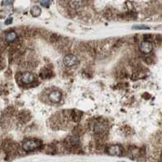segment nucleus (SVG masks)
<instances>
[{
    "label": "nucleus",
    "mask_w": 162,
    "mask_h": 162,
    "mask_svg": "<svg viewBox=\"0 0 162 162\" xmlns=\"http://www.w3.org/2000/svg\"><path fill=\"white\" fill-rule=\"evenodd\" d=\"M42 144V143L39 140L36 139H29L26 140L22 143V148L25 150V152H32L34 150L37 149Z\"/></svg>",
    "instance_id": "1"
},
{
    "label": "nucleus",
    "mask_w": 162,
    "mask_h": 162,
    "mask_svg": "<svg viewBox=\"0 0 162 162\" xmlns=\"http://www.w3.org/2000/svg\"><path fill=\"white\" fill-rule=\"evenodd\" d=\"M124 132H125V134H131V130H132V129L130 128V127H128V126H125V127H124Z\"/></svg>",
    "instance_id": "22"
},
{
    "label": "nucleus",
    "mask_w": 162,
    "mask_h": 162,
    "mask_svg": "<svg viewBox=\"0 0 162 162\" xmlns=\"http://www.w3.org/2000/svg\"><path fill=\"white\" fill-rule=\"evenodd\" d=\"M107 152L111 156H120L122 154V148L120 145H112L108 147Z\"/></svg>",
    "instance_id": "5"
},
{
    "label": "nucleus",
    "mask_w": 162,
    "mask_h": 162,
    "mask_svg": "<svg viewBox=\"0 0 162 162\" xmlns=\"http://www.w3.org/2000/svg\"><path fill=\"white\" fill-rule=\"evenodd\" d=\"M13 0H3L2 2V5L3 6H8V5H10L12 3Z\"/></svg>",
    "instance_id": "21"
},
{
    "label": "nucleus",
    "mask_w": 162,
    "mask_h": 162,
    "mask_svg": "<svg viewBox=\"0 0 162 162\" xmlns=\"http://www.w3.org/2000/svg\"><path fill=\"white\" fill-rule=\"evenodd\" d=\"M53 72L48 68H43L39 72V77L42 79H50L53 77Z\"/></svg>",
    "instance_id": "9"
},
{
    "label": "nucleus",
    "mask_w": 162,
    "mask_h": 162,
    "mask_svg": "<svg viewBox=\"0 0 162 162\" xmlns=\"http://www.w3.org/2000/svg\"><path fill=\"white\" fill-rule=\"evenodd\" d=\"M60 36H59L56 33H51L50 37H49V41H50L52 44H58L59 42L60 41Z\"/></svg>",
    "instance_id": "14"
},
{
    "label": "nucleus",
    "mask_w": 162,
    "mask_h": 162,
    "mask_svg": "<svg viewBox=\"0 0 162 162\" xmlns=\"http://www.w3.org/2000/svg\"><path fill=\"white\" fill-rule=\"evenodd\" d=\"M152 48H153L152 44V42H150L143 41L139 45V49L144 54H149V53H151L152 51Z\"/></svg>",
    "instance_id": "6"
},
{
    "label": "nucleus",
    "mask_w": 162,
    "mask_h": 162,
    "mask_svg": "<svg viewBox=\"0 0 162 162\" xmlns=\"http://www.w3.org/2000/svg\"><path fill=\"white\" fill-rule=\"evenodd\" d=\"M107 130H108V127L104 122L98 121L94 125V132L97 135H100V136L104 135L107 132Z\"/></svg>",
    "instance_id": "3"
},
{
    "label": "nucleus",
    "mask_w": 162,
    "mask_h": 162,
    "mask_svg": "<svg viewBox=\"0 0 162 162\" xmlns=\"http://www.w3.org/2000/svg\"><path fill=\"white\" fill-rule=\"evenodd\" d=\"M156 44H161V36L159 34L158 36L156 37Z\"/></svg>",
    "instance_id": "23"
},
{
    "label": "nucleus",
    "mask_w": 162,
    "mask_h": 162,
    "mask_svg": "<svg viewBox=\"0 0 162 162\" xmlns=\"http://www.w3.org/2000/svg\"><path fill=\"white\" fill-rule=\"evenodd\" d=\"M143 39L146 42H152V34H144L143 35Z\"/></svg>",
    "instance_id": "15"
},
{
    "label": "nucleus",
    "mask_w": 162,
    "mask_h": 162,
    "mask_svg": "<svg viewBox=\"0 0 162 162\" xmlns=\"http://www.w3.org/2000/svg\"><path fill=\"white\" fill-rule=\"evenodd\" d=\"M144 61H145V63H147V64H151L153 63V59L152 58L151 56H145Z\"/></svg>",
    "instance_id": "16"
},
{
    "label": "nucleus",
    "mask_w": 162,
    "mask_h": 162,
    "mask_svg": "<svg viewBox=\"0 0 162 162\" xmlns=\"http://www.w3.org/2000/svg\"><path fill=\"white\" fill-rule=\"evenodd\" d=\"M17 118H18V120L22 123V124H25L27 122H29V120H31V114L29 111H21V112L18 113L17 115Z\"/></svg>",
    "instance_id": "4"
},
{
    "label": "nucleus",
    "mask_w": 162,
    "mask_h": 162,
    "mask_svg": "<svg viewBox=\"0 0 162 162\" xmlns=\"http://www.w3.org/2000/svg\"><path fill=\"white\" fill-rule=\"evenodd\" d=\"M17 34L16 32L14 31H11L6 34L5 36V40L7 42H13L17 40Z\"/></svg>",
    "instance_id": "12"
},
{
    "label": "nucleus",
    "mask_w": 162,
    "mask_h": 162,
    "mask_svg": "<svg viewBox=\"0 0 162 162\" xmlns=\"http://www.w3.org/2000/svg\"><path fill=\"white\" fill-rule=\"evenodd\" d=\"M7 112H8V115H13L15 112H16V109L14 108H8V109H7Z\"/></svg>",
    "instance_id": "20"
},
{
    "label": "nucleus",
    "mask_w": 162,
    "mask_h": 162,
    "mask_svg": "<svg viewBox=\"0 0 162 162\" xmlns=\"http://www.w3.org/2000/svg\"><path fill=\"white\" fill-rule=\"evenodd\" d=\"M69 3L71 8L78 10V9H80L83 6L84 0H69Z\"/></svg>",
    "instance_id": "11"
},
{
    "label": "nucleus",
    "mask_w": 162,
    "mask_h": 162,
    "mask_svg": "<svg viewBox=\"0 0 162 162\" xmlns=\"http://www.w3.org/2000/svg\"><path fill=\"white\" fill-rule=\"evenodd\" d=\"M51 3V0H42L41 5L43 7H48Z\"/></svg>",
    "instance_id": "18"
},
{
    "label": "nucleus",
    "mask_w": 162,
    "mask_h": 162,
    "mask_svg": "<svg viewBox=\"0 0 162 162\" xmlns=\"http://www.w3.org/2000/svg\"><path fill=\"white\" fill-rule=\"evenodd\" d=\"M0 60H1V57H0Z\"/></svg>",
    "instance_id": "25"
},
{
    "label": "nucleus",
    "mask_w": 162,
    "mask_h": 162,
    "mask_svg": "<svg viewBox=\"0 0 162 162\" xmlns=\"http://www.w3.org/2000/svg\"><path fill=\"white\" fill-rule=\"evenodd\" d=\"M134 29H148L149 27L148 26H146V25H136V26H134Z\"/></svg>",
    "instance_id": "17"
},
{
    "label": "nucleus",
    "mask_w": 162,
    "mask_h": 162,
    "mask_svg": "<svg viewBox=\"0 0 162 162\" xmlns=\"http://www.w3.org/2000/svg\"><path fill=\"white\" fill-rule=\"evenodd\" d=\"M82 112H80L78 110H76V109L71 110L69 119L73 121H74V122H78L82 118Z\"/></svg>",
    "instance_id": "10"
},
{
    "label": "nucleus",
    "mask_w": 162,
    "mask_h": 162,
    "mask_svg": "<svg viewBox=\"0 0 162 162\" xmlns=\"http://www.w3.org/2000/svg\"><path fill=\"white\" fill-rule=\"evenodd\" d=\"M112 16V12L111 10H106L104 12V17L106 18H110Z\"/></svg>",
    "instance_id": "19"
},
{
    "label": "nucleus",
    "mask_w": 162,
    "mask_h": 162,
    "mask_svg": "<svg viewBox=\"0 0 162 162\" xmlns=\"http://www.w3.org/2000/svg\"><path fill=\"white\" fill-rule=\"evenodd\" d=\"M30 12H31V15H32L33 17H37L41 15L42 10H41V8H40L38 6H33V8H31Z\"/></svg>",
    "instance_id": "13"
},
{
    "label": "nucleus",
    "mask_w": 162,
    "mask_h": 162,
    "mask_svg": "<svg viewBox=\"0 0 162 162\" xmlns=\"http://www.w3.org/2000/svg\"><path fill=\"white\" fill-rule=\"evenodd\" d=\"M61 97H62V95L59 91H53L51 92L48 96L49 100L52 103H59L61 100Z\"/></svg>",
    "instance_id": "8"
},
{
    "label": "nucleus",
    "mask_w": 162,
    "mask_h": 162,
    "mask_svg": "<svg viewBox=\"0 0 162 162\" xmlns=\"http://www.w3.org/2000/svg\"><path fill=\"white\" fill-rule=\"evenodd\" d=\"M34 81V75L30 72H25L21 76V82L25 84H31Z\"/></svg>",
    "instance_id": "7"
},
{
    "label": "nucleus",
    "mask_w": 162,
    "mask_h": 162,
    "mask_svg": "<svg viewBox=\"0 0 162 162\" xmlns=\"http://www.w3.org/2000/svg\"><path fill=\"white\" fill-rule=\"evenodd\" d=\"M79 63V59L75 55H67L64 58V64L67 67H73Z\"/></svg>",
    "instance_id": "2"
},
{
    "label": "nucleus",
    "mask_w": 162,
    "mask_h": 162,
    "mask_svg": "<svg viewBox=\"0 0 162 162\" xmlns=\"http://www.w3.org/2000/svg\"><path fill=\"white\" fill-rule=\"evenodd\" d=\"M12 18H8V20H6L5 21V25H10V24H12Z\"/></svg>",
    "instance_id": "24"
}]
</instances>
